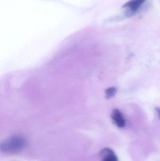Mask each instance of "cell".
Here are the masks:
<instances>
[{
    "label": "cell",
    "instance_id": "obj_1",
    "mask_svg": "<svg viewBox=\"0 0 160 161\" xmlns=\"http://www.w3.org/2000/svg\"><path fill=\"white\" fill-rule=\"evenodd\" d=\"M26 145L25 138L20 135H14L3 142L1 150L5 153H16L23 150Z\"/></svg>",
    "mask_w": 160,
    "mask_h": 161
},
{
    "label": "cell",
    "instance_id": "obj_2",
    "mask_svg": "<svg viewBox=\"0 0 160 161\" xmlns=\"http://www.w3.org/2000/svg\"><path fill=\"white\" fill-rule=\"evenodd\" d=\"M111 117L115 125L118 127H124L126 125V121L123 114L118 109L114 108L113 110Z\"/></svg>",
    "mask_w": 160,
    "mask_h": 161
},
{
    "label": "cell",
    "instance_id": "obj_3",
    "mask_svg": "<svg viewBox=\"0 0 160 161\" xmlns=\"http://www.w3.org/2000/svg\"><path fill=\"white\" fill-rule=\"evenodd\" d=\"M146 0H130L123 5V7L128 8L129 11L133 13L142 5Z\"/></svg>",
    "mask_w": 160,
    "mask_h": 161
},
{
    "label": "cell",
    "instance_id": "obj_4",
    "mask_svg": "<svg viewBox=\"0 0 160 161\" xmlns=\"http://www.w3.org/2000/svg\"><path fill=\"white\" fill-rule=\"evenodd\" d=\"M100 155L102 161H118L114 152L109 148H105L101 150Z\"/></svg>",
    "mask_w": 160,
    "mask_h": 161
},
{
    "label": "cell",
    "instance_id": "obj_5",
    "mask_svg": "<svg viewBox=\"0 0 160 161\" xmlns=\"http://www.w3.org/2000/svg\"><path fill=\"white\" fill-rule=\"evenodd\" d=\"M117 92V90L115 87H111L108 88L105 91V95L106 98L107 99L111 98L115 96Z\"/></svg>",
    "mask_w": 160,
    "mask_h": 161
},
{
    "label": "cell",
    "instance_id": "obj_6",
    "mask_svg": "<svg viewBox=\"0 0 160 161\" xmlns=\"http://www.w3.org/2000/svg\"><path fill=\"white\" fill-rule=\"evenodd\" d=\"M156 110L158 114L159 117L160 119V108H156Z\"/></svg>",
    "mask_w": 160,
    "mask_h": 161
}]
</instances>
